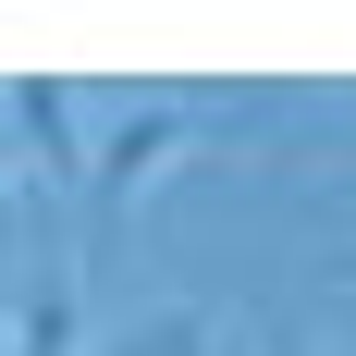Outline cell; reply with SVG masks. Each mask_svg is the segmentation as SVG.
<instances>
[{"label":"cell","mask_w":356,"mask_h":356,"mask_svg":"<svg viewBox=\"0 0 356 356\" xmlns=\"http://www.w3.org/2000/svg\"><path fill=\"white\" fill-rule=\"evenodd\" d=\"M13 184H25V172H13V147H0V258L25 246V209H13Z\"/></svg>","instance_id":"obj_5"},{"label":"cell","mask_w":356,"mask_h":356,"mask_svg":"<svg viewBox=\"0 0 356 356\" xmlns=\"http://www.w3.org/2000/svg\"><path fill=\"white\" fill-rule=\"evenodd\" d=\"M111 356H221V320H209V307H147Z\"/></svg>","instance_id":"obj_4"},{"label":"cell","mask_w":356,"mask_h":356,"mask_svg":"<svg viewBox=\"0 0 356 356\" xmlns=\"http://www.w3.org/2000/svg\"><path fill=\"white\" fill-rule=\"evenodd\" d=\"M270 356H283V344H270Z\"/></svg>","instance_id":"obj_7"},{"label":"cell","mask_w":356,"mask_h":356,"mask_svg":"<svg viewBox=\"0 0 356 356\" xmlns=\"http://www.w3.org/2000/svg\"><path fill=\"white\" fill-rule=\"evenodd\" d=\"M0 356H86V270H25L0 307Z\"/></svg>","instance_id":"obj_3"},{"label":"cell","mask_w":356,"mask_h":356,"mask_svg":"<svg viewBox=\"0 0 356 356\" xmlns=\"http://www.w3.org/2000/svg\"><path fill=\"white\" fill-rule=\"evenodd\" d=\"M0 136L37 160V184L62 197V184H86V99H74L62 74H13L0 86Z\"/></svg>","instance_id":"obj_2"},{"label":"cell","mask_w":356,"mask_h":356,"mask_svg":"<svg viewBox=\"0 0 356 356\" xmlns=\"http://www.w3.org/2000/svg\"><path fill=\"white\" fill-rule=\"evenodd\" d=\"M209 136H221V111H209V99H123L99 136H86V209H99V234L136 209L160 172H184Z\"/></svg>","instance_id":"obj_1"},{"label":"cell","mask_w":356,"mask_h":356,"mask_svg":"<svg viewBox=\"0 0 356 356\" xmlns=\"http://www.w3.org/2000/svg\"><path fill=\"white\" fill-rule=\"evenodd\" d=\"M344 283H356V258H344Z\"/></svg>","instance_id":"obj_6"}]
</instances>
